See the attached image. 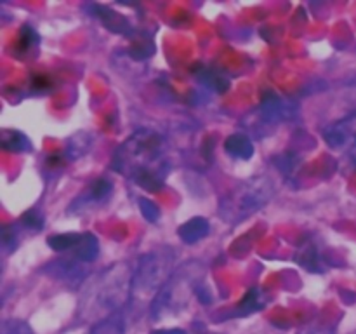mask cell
Returning a JSON list of instances; mask_svg holds the SVG:
<instances>
[{
    "mask_svg": "<svg viewBox=\"0 0 356 334\" xmlns=\"http://www.w3.org/2000/svg\"><path fill=\"white\" fill-rule=\"evenodd\" d=\"M111 167L143 190L149 193L160 191L170 173L165 141L152 129H139L118 146Z\"/></svg>",
    "mask_w": 356,
    "mask_h": 334,
    "instance_id": "cell-1",
    "label": "cell"
},
{
    "mask_svg": "<svg viewBox=\"0 0 356 334\" xmlns=\"http://www.w3.org/2000/svg\"><path fill=\"white\" fill-rule=\"evenodd\" d=\"M134 271L124 263L106 268L87 284L80 310L83 315H97L101 319L115 312H122L132 299Z\"/></svg>",
    "mask_w": 356,
    "mask_h": 334,
    "instance_id": "cell-2",
    "label": "cell"
},
{
    "mask_svg": "<svg viewBox=\"0 0 356 334\" xmlns=\"http://www.w3.org/2000/svg\"><path fill=\"white\" fill-rule=\"evenodd\" d=\"M275 186L270 177L256 176L242 181L219 200V216L228 225H240L256 214L273 198Z\"/></svg>",
    "mask_w": 356,
    "mask_h": 334,
    "instance_id": "cell-3",
    "label": "cell"
},
{
    "mask_svg": "<svg viewBox=\"0 0 356 334\" xmlns=\"http://www.w3.org/2000/svg\"><path fill=\"white\" fill-rule=\"evenodd\" d=\"M202 273H204V267L198 261H190L176 268L172 277L152 299V308H149L152 319L162 320L163 317L172 315L177 310L183 308L190 296L197 294L198 285L202 284Z\"/></svg>",
    "mask_w": 356,
    "mask_h": 334,
    "instance_id": "cell-4",
    "label": "cell"
},
{
    "mask_svg": "<svg viewBox=\"0 0 356 334\" xmlns=\"http://www.w3.org/2000/svg\"><path fill=\"white\" fill-rule=\"evenodd\" d=\"M176 271V254L172 249H155L143 254L132 277V299L159 294Z\"/></svg>",
    "mask_w": 356,
    "mask_h": 334,
    "instance_id": "cell-5",
    "label": "cell"
},
{
    "mask_svg": "<svg viewBox=\"0 0 356 334\" xmlns=\"http://www.w3.org/2000/svg\"><path fill=\"white\" fill-rule=\"evenodd\" d=\"M296 110H298L296 101L268 90L263 94V100H261L256 113L249 117L250 124L247 127L256 136H270L282 122L291 120L296 115Z\"/></svg>",
    "mask_w": 356,
    "mask_h": 334,
    "instance_id": "cell-6",
    "label": "cell"
},
{
    "mask_svg": "<svg viewBox=\"0 0 356 334\" xmlns=\"http://www.w3.org/2000/svg\"><path fill=\"white\" fill-rule=\"evenodd\" d=\"M111 191H113V183L106 177H99V180H94L72 204L68 205V216H79L82 212L90 211L96 205L104 204L108 198L111 197Z\"/></svg>",
    "mask_w": 356,
    "mask_h": 334,
    "instance_id": "cell-7",
    "label": "cell"
},
{
    "mask_svg": "<svg viewBox=\"0 0 356 334\" xmlns=\"http://www.w3.org/2000/svg\"><path fill=\"white\" fill-rule=\"evenodd\" d=\"M323 139L334 150L346 148V146L351 148L356 143V111H351L350 115L323 129Z\"/></svg>",
    "mask_w": 356,
    "mask_h": 334,
    "instance_id": "cell-8",
    "label": "cell"
},
{
    "mask_svg": "<svg viewBox=\"0 0 356 334\" xmlns=\"http://www.w3.org/2000/svg\"><path fill=\"white\" fill-rule=\"evenodd\" d=\"M42 271L51 278L66 282L70 285L80 284V282H83V277H86L83 263L79 260H58L54 263H49Z\"/></svg>",
    "mask_w": 356,
    "mask_h": 334,
    "instance_id": "cell-9",
    "label": "cell"
},
{
    "mask_svg": "<svg viewBox=\"0 0 356 334\" xmlns=\"http://www.w3.org/2000/svg\"><path fill=\"white\" fill-rule=\"evenodd\" d=\"M89 9H90V14H92V16H96L97 19L103 21L104 26H106L110 31H113V33L131 35L132 31H134V28L131 26V23H129L127 17L122 16V14H118V13H115V10H111L110 7L92 3V6H89Z\"/></svg>",
    "mask_w": 356,
    "mask_h": 334,
    "instance_id": "cell-10",
    "label": "cell"
},
{
    "mask_svg": "<svg viewBox=\"0 0 356 334\" xmlns=\"http://www.w3.org/2000/svg\"><path fill=\"white\" fill-rule=\"evenodd\" d=\"M209 232H211V223H209V219L202 218V216H195V218L188 219L186 223H183L177 228L179 239L184 244H190V246L204 240L209 235Z\"/></svg>",
    "mask_w": 356,
    "mask_h": 334,
    "instance_id": "cell-11",
    "label": "cell"
},
{
    "mask_svg": "<svg viewBox=\"0 0 356 334\" xmlns=\"http://www.w3.org/2000/svg\"><path fill=\"white\" fill-rule=\"evenodd\" d=\"M225 150L229 157L238 160H250L254 157V143L250 136L243 132L229 134L225 141Z\"/></svg>",
    "mask_w": 356,
    "mask_h": 334,
    "instance_id": "cell-12",
    "label": "cell"
},
{
    "mask_svg": "<svg viewBox=\"0 0 356 334\" xmlns=\"http://www.w3.org/2000/svg\"><path fill=\"white\" fill-rule=\"evenodd\" d=\"M90 146H92V134L87 131H79L70 136L63 153H65V157L68 160H76L80 157L87 155Z\"/></svg>",
    "mask_w": 356,
    "mask_h": 334,
    "instance_id": "cell-13",
    "label": "cell"
},
{
    "mask_svg": "<svg viewBox=\"0 0 356 334\" xmlns=\"http://www.w3.org/2000/svg\"><path fill=\"white\" fill-rule=\"evenodd\" d=\"M0 143H2V148L10 153H24L31 150L30 138L23 132L14 131V129H3Z\"/></svg>",
    "mask_w": 356,
    "mask_h": 334,
    "instance_id": "cell-14",
    "label": "cell"
},
{
    "mask_svg": "<svg viewBox=\"0 0 356 334\" xmlns=\"http://www.w3.org/2000/svg\"><path fill=\"white\" fill-rule=\"evenodd\" d=\"M90 334H125V317L122 312H115L104 319L96 320L90 327Z\"/></svg>",
    "mask_w": 356,
    "mask_h": 334,
    "instance_id": "cell-15",
    "label": "cell"
},
{
    "mask_svg": "<svg viewBox=\"0 0 356 334\" xmlns=\"http://www.w3.org/2000/svg\"><path fill=\"white\" fill-rule=\"evenodd\" d=\"M83 233H58V235H51L47 239V246L52 250H58V253H65V250H73L75 253L76 247L82 242Z\"/></svg>",
    "mask_w": 356,
    "mask_h": 334,
    "instance_id": "cell-16",
    "label": "cell"
},
{
    "mask_svg": "<svg viewBox=\"0 0 356 334\" xmlns=\"http://www.w3.org/2000/svg\"><path fill=\"white\" fill-rule=\"evenodd\" d=\"M99 256V242H97V237H94L92 233H83L82 242L76 247L75 257L82 263H92L96 261V257Z\"/></svg>",
    "mask_w": 356,
    "mask_h": 334,
    "instance_id": "cell-17",
    "label": "cell"
},
{
    "mask_svg": "<svg viewBox=\"0 0 356 334\" xmlns=\"http://www.w3.org/2000/svg\"><path fill=\"white\" fill-rule=\"evenodd\" d=\"M263 308H264V301L259 289H249V291L245 292V296H243L242 301L236 305L235 315H250V313H256Z\"/></svg>",
    "mask_w": 356,
    "mask_h": 334,
    "instance_id": "cell-18",
    "label": "cell"
},
{
    "mask_svg": "<svg viewBox=\"0 0 356 334\" xmlns=\"http://www.w3.org/2000/svg\"><path fill=\"white\" fill-rule=\"evenodd\" d=\"M197 77H198V80H200V82L204 84L205 87H209V89L216 90V93H225V90L228 89V86H229L228 79H225V77H222L221 73L216 72V70H212V68L198 70Z\"/></svg>",
    "mask_w": 356,
    "mask_h": 334,
    "instance_id": "cell-19",
    "label": "cell"
},
{
    "mask_svg": "<svg viewBox=\"0 0 356 334\" xmlns=\"http://www.w3.org/2000/svg\"><path fill=\"white\" fill-rule=\"evenodd\" d=\"M38 42H40V37H38L37 31L33 30V26L24 24L19 30V35H17L16 51L19 52V54H30L31 49L38 47Z\"/></svg>",
    "mask_w": 356,
    "mask_h": 334,
    "instance_id": "cell-20",
    "label": "cell"
},
{
    "mask_svg": "<svg viewBox=\"0 0 356 334\" xmlns=\"http://www.w3.org/2000/svg\"><path fill=\"white\" fill-rule=\"evenodd\" d=\"M298 261L301 263V267L308 268V270L322 271V268H320L322 261H320L318 250H316L315 247H306V249L299 250Z\"/></svg>",
    "mask_w": 356,
    "mask_h": 334,
    "instance_id": "cell-21",
    "label": "cell"
},
{
    "mask_svg": "<svg viewBox=\"0 0 356 334\" xmlns=\"http://www.w3.org/2000/svg\"><path fill=\"white\" fill-rule=\"evenodd\" d=\"M0 334H33V329L24 320L6 319L0 326Z\"/></svg>",
    "mask_w": 356,
    "mask_h": 334,
    "instance_id": "cell-22",
    "label": "cell"
},
{
    "mask_svg": "<svg viewBox=\"0 0 356 334\" xmlns=\"http://www.w3.org/2000/svg\"><path fill=\"white\" fill-rule=\"evenodd\" d=\"M21 223H23V226H26V228L33 230V232H40L45 225V219L40 211H37V209H30V211H26L23 216H21Z\"/></svg>",
    "mask_w": 356,
    "mask_h": 334,
    "instance_id": "cell-23",
    "label": "cell"
},
{
    "mask_svg": "<svg viewBox=\"0 0 356 334\" xmlns=\"http://www.w3.org/2000/svg\"><path fill=\"white\" fill-rule=\"evenodd\" d=\"M138 205H139V211H141V214L145 216L146 221H149V223L159 221L160 209H159V205L155 204V202L149 200V198H146V197H139L138 198Z\"/></svg>",
    "mask_w": 356,
    "mask_h": 334,
    "instance_id": "cell-24",
    "label": "cell"
},
{
    "mask_svg": "<svg viewBox=\"0 0 356 334\" xmlns=\"http://www.w3.org/2000/svg\"><path fill=\"white\" fill-rule=\"evenodd\" d=\"M273 162L277 164V169H280L284 174H292L296 169H298L299 157L292 155V153L289 152V153H284V155H280V157H275Z\"/></svg>",
    "mask_w": 356,
    "mask_h": 334,
    "instance_id": "cell-25",
    "label": "cell"
},
{
    "mask_svg": "<svg viewBox=\"0 0 356 334\" xmlns=\"http://www.w3.org/2000/svg\"><path fill=\"white\" fill-rule=\"evenodd\" d=\"M17 244H19V240H17V230L14 228V225L3 226L2 228V249L9 254V253H13V250H16Z\"/></svg>",
    "mask_w": 356,
    "mask_h": 334,
    "instance_id": "cell-26",
    "label": "cell"
},
{
    "mask_svg": "<svg viewBox=\"0 0 356 334\" xmlns=\"http://www.w3.org/2000/svg\"><path fill=\"white\" fill-rule=\"evenodd\" d=\"M301 334H334V331L325 326H315V327H309V329H306L305 333Z\"/></svg>",
    "mask_w": 356,
    "mask_h": 334,
    "instance_id": "cell-27",
    "label": "cell"
},
{
    "mask_svg": "<svg viewBox=\"0 0 356 334\" xmlns=\"http://www.w3.org/2000/svg\"><path fill=\"white\" fill-rule=\"evenodd\" d=\"M149 334H186V331L184 329H179V327H169V329H155L152 331Z\"/></svg>",
    "mask_w": 356,
    "mask_h": 334,
    "instance_id": "cell-28",
    "label": "cell"
},
{
    "mask_svg": "<svg viewBox=\"0 0 356 334\" xmlns=\"http://www.w3.org/2000/svg\"><path fill=\"white\" fill-rule=\"evenodd\" d=\"M350 157H351V159H353L355 162H356V143H355V145L351 146V148H350Z\"/></svg>",
    "mask_w": 356,
    "mask_h": 334,
    "instance_id": "cell-29",
    "label": "cell"
}]
</instances>
